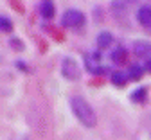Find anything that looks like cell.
<instances>
[{
	"label": "cell",
	"instance_id": "6da1fadb",
	"mask_svg": "<svg viewBox=\"0 0 151 140\" xmlns=\"http://www.w3.org/2000/svg\"><path fill=\"white\" fill-rule=\"evenodd\" d=\"M70 110L76 115V118L85 126V128H93L97 124L96 111L90 106V103L81 95H72L70 97Z\"/></svg>",
	"mask_w": 151,
	"mask_h": 140
},
{
	"label": "cell",
	"instance_id": "7a4b0ae2",
	"mask_svg": "<svg viewBox=\"0 0 151 140\" xmlns=\"http://www.w3.org/2000/svg\"><path fill=\"white\" fill-rule=\"evenodd\" d=\"M85 22H86V16L78 9H67L61 16V27H68V29L83 27Z\"/></svg>",
	"mask_w": 151,
	"mask_h": 140
},
{
	"label": "cell",
	"instance_id": "3957f363",
	"mask_svg": "<svg viewBox=\"0 0 151 140\" xmlns=\"http://www.w3.org/2000/svg\"><path fill=\"white\" fill-rule=\"evenodd\" d=\"M61 75L68 81H78L81 75V68L74 57H63L61 59Z\"/></svg>",
	"mask_w": 151,
	"mask_h": 140
},
{
	"label": "cell",
	"instance_id": "277c9868",
	"mask_svg": "<svg viewBox=\"0 0 151 140\" xmlns=\"http://www.w3.org/2000/svg\"><path fill=\"white\" fill-rule=\"evenodd\" d=\"M133 54L137 57H142V59H151V43L149 42H135Z\"/></svg>",
	"mask_w": 151,
	"mask_h": 140
},
{
	"label": "cell",
	"instance_id": "5b68a950",
	"mask_svg": "<svg viewBox=\"0 0 151 140\" xmlns=\"http://www.w3.org/2000/svg\"><path fill=\"white\" fill-rule=\"evenodd\" d=\"M137 20L142 25H151V6H140L137 11Z\"/></svg>",
	"mask_w": 151,
	"mask_h": 140
},
{
	"label": "cell",
	"instance_id": "8992f818",
	"mask_svg": "<svg viewBox=\"0 0 151 140\" xmlns=\"http://www.w3.org/2000/svg\"><path fill=\"white\" fill-rule=\"evenodd\" d=\"M110 59L115 65H124L126 63V59H128V52H126V49L124 47H117L115 50H113L111 54H110Z\"/></svg>",
	"mask_w": 151,
	"mask_h": 140
},
{
	"label": "cell",
	"instance_id": "52a82bcc",
	"mask_svg": "<svg viewBox=\"0 0 151 140\" xmlns=\"http://www.w3.org/2000/svg\"><path fill=\"white\" fill-rule=\"evenodd\" d=\"M38 11H40V14L43 16V18H52L54 16V13H56V9H54V4L50 2V0H45V2H42L40 4V7H38Z\"/></svg>",
	"mask_w": 151,
	"mask_h": 140
},
{
	"label": "cell",
	"instance_id": "ba28073f",
	"mask_svg": "<svg viewBox=\"0 0 151 140\" xmlns=\"http://www.w3.org/2000/svg\"><path fill=\"white\" fill-rule=\"evenodd\" d=\"M110 81L113 83V85H115V86H126L128 83V75L124 74V72H121V70H115V72H111V75H110Z\"/></svg>",
	"mask_w": 151,
	"mask_h": 140
},
{
	"label": "cell",
	"instance_id": "9c48e42d",
	"mask_svg": "<svg viewBox=\"0 0 151 140\" xmlns=\"http://www.w3.org/2000/svg\"><path fill=\"white\" fill-rule=\"evenodd\" d=\"M131 101L133 103H139V104H142V103H146V99H147V88H144V86H139L137 90H133L131 92Z\"/></svg>",
	"mask_w": 151,
	"mask_h": 140
},
{
	"label": "cell",
	"instance_id": "30bf717a",
	"mask_svg": "<svg viewBox=\"0 0 151 140\" xmlns=\"http://www.w3.org/2000/svg\"><path fill=\"white\" fill-rule=\"evenodd\" d=\"M137 2V0H113L111 2V7H113V14H117L119 11H126L129 6H133Z\"/></svg>",
	"mask_w": 151,
	"mask_h": 140
},
{
	"label": "cell",
	"instance_id": "8fae6325",
	"mask_svg": "<svg viewBox=\"0 0 151 140\" xmlns=\"http://www.w3.org/2000/svg\"><path fill=\"white\" fill-rule=\"evenodd\" d=\"M111 42H113V36H111L108 31L99 32V36H97V47H99V49H108V47L111 45Z\"/></svg>",
	"mask_w": 151,
	"mask_h": 140
},
{
	"label": "cell",
	"instance_id": "7c38bea8",
	"mask_svg": "<svg viewBox=\"0 0 151 140\" xmlns=\"http://www.w3.org/2000/svg\"><path fill=\"white\" fill-rule=\"evenodd\" d=\"M144 72H146V68H144V67H140V65H131V67H129L128 75L133 79V81H139V79H142Z\"/></svg>",
	"mask_w": 151,
	"mask_h": 140
},
{
	"label": "cell",
	"instance_id": "4fadbf2b",
	"mask_svg": "<svg viewBox=\"0 0 151 140\" xmlns=\"http://www.w3.org/2000/svg\"><path fill=\"white\" fill-rule=\"evenodd\" d=\"M0 27H2L4 32H11V31H13V22H11V18L2 16V18H0Z\"/></svg>",
	"mask_w": 151,
	"mask_h": 140
},
{
	"label": "cell",
	"instance_id": "5bb4252c",
	"mask_svg": "<svg viewBox=\"0 0 151 140\" xmlns=\"http://www.w3.org/2000/svg\"><path fill=\"white\" fill-rule=\"evenodd\" d=\"M9 45H11L14 50H24V43L20 42V38H11V39H9Z\"/></svg>",
	"mask_w": 151,
	"mask_h": 140
},
{
	"label": "cell",
	"instance_id": "9a60e30c",
	"mask_svg": "<svg viewBox=\"0 0 151 140\" xmlns=\"http://www.w3.org/2000/svg\"><path fill=\"white\" fill-rule=\"evenodd\" d=\"M88 72H90V74H96V75H101V74H104L106 70H104V67H92V65H88Z\"/></svg>",
	"mask_w": 151,
	"mask_h": 140
},
{
	"label": "cell",
	"instance_id": "2e32d148",
	"mask_svg": "<svg viewBox=\"0 0 151 140\" xmlns=\"http://www.w3.org/2000/svg\"><path fill=\"white\" fill-rule=\"evenodd\" d=\"M16 67L20 68V70H24V72H29V68H27V65L24 61H16Z\"/></svg>",
	"mask_w": 151,
	"mask_h": 140
},
{
	"label": "cell",
	"instance_id": "e0dca14e",
	"mask_svg": "<svg viewBox=\"0 0 151 140\" xmlns=\"http://www.w3.org/2000/svg\"><path fill=\"white\" fill-rule=\"evenodd\" d=\"M144 68L151 74V59H146V65H144Z\"/></svg>",
	"mask_w": 151,
	"mask_h": 140
},
{
	"label": "cell",
	"instance_id": "ac0fdd59",
	"mask_svg": "<svg viewBox=\"0 0 151 140\" xmlns=\"http://www.w3.org/2000/svg\"><path fill=\"white\" fill-rule=\"evenodd\" d=\"M92 57L96 59V61H99V59H101V52H99V50H97V52H93V54H92Z\"/></svg>",
	"mask_w": 151,
	"mask_h": 140
}]
</instances>
